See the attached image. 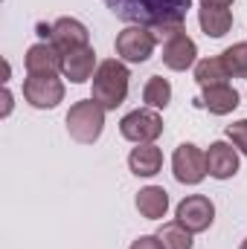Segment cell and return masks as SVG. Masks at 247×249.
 I'll list each match as a JSON object with an SVG mask.
<instances>
[{
  "instance_id": "obj_23",
  "label": "cell",
  "mask_w": 247,
  "mask_h": 249,
  "mask_svg": "<svg viewBox=\"0 0 247 249\" xmlns=\"http://www.w3.org/2000/svg\"><path fill=\"white\" fill-rule=\"evenodd\" d=\"M3 102H6V105H3V116H9V113H12V90H9V87L3 90Z\"/></svg>"
},
{
  "instance_id": "obj_16",
  "label": "cell",
  "mask_w": 247,
  "mask_h": 249,
  "mask_svg": "<svg viewBox=\"0 0 247 249\" xmlns=\"http://www.w3.org/2000/svg\"><path fill=\"white\" fill-rule=\"evenodd\" d=\"M198 23H201V32L206 38H224L233 29V12L227 6H201Z\"/></svg>"
},
{
  "instance_id": "obj_25",
  "label": "cell",
  "mask_w": 247,
  "mask_h": 249,
  "mask_svg": "<svg viewBox=\"0 0 247 249\" xmlns=\"http://www.w3.org/2000/svg\"><path fill=\"white\" fill-rule=\"evenodd\" d=\"M239 249H247V238H245V241H242V247H239Z\"/></svg>"
},
{
  "instance_id": "obj_11",
  "label": "cell",
  "mask_w": 247,
  "mask_h": 249,
  "mask_svg": "<svg viewBox=\"0 0 247 249\" xmlns=\"http://www.w3.org/2000/svg\"><path fill=\"white\" fill-rule=\"evenodd\" d=\"M50 41L62 50V55H64V53L90 47V32H87V26H84L82 20H76V18H59V20L53 23Z\"/></svg>"
},
{
  "instance_id": "obj_9",
  "label": "cell",
  "mask_w": 247,
  "mask_h": 249,
  "mask_svg": "<svg viewBox=\"0 0 247 249\" xmlns=\"http://www.w3.org/2000/svg\"><path fill=\"white\" fill-rule=\"evenodd\" d=\"M62 64H64V55L53 41H38L23 55L26 75H59L62 72Z\"/></svg>"
},
{
  "instance_id": "obj_19",
  "label": "cell",
  "mask_w": 247,
  "mask_h": 249,
  "mask_svg": "<svg viewBox=\"0 0 247 249\" xmlns=\"http://www.w3.org/2000/svg\"><path fill=\"white\" fill-rule=\"evenodd\" d=\"M154 235L160 238L163 249H192L195 247V235L186 226H181L178 220H166Z\"/></svg>"
},
{
  "instance_id": "obj_8",
  "label": "cell",
  "mask_w": 247,
  "mask_h": 249,
  "mask_svg": "<svg viewBox=\"0 0 247 249\" xmlns=\"http://www.w3.org/2000/svg\"><path fill=\"white\" fill-rule=\"evenodd\" d=\"M239 165H242V160H239V151L233 142L218 139L206 148V174L212 180H233L239 174Z\"/></svg>"
},
{
  "instance_id": "obj_1",
  "label": "cell",
  "mask_w": 247,
  "mask_h": 249,
  "mask_svg": "<svg viewBox=\"0 0 247 249\" xmlns=\"http://www.w3.org/2000/svg\"><path fill=\"white\" fill-rule=\"evenodd\" d=\"M128 87H131V72L125 61L120 58H105L96 67V75H93V90H90V99L99 102L105 110H117L128 99Z\"/></svg>"
},
{
  "instance_id": "obj_7",
  "label": "cell",
  "mask_w": 247,
  "mask_h": 249,
  "mask_svg": "<svg viewBox=\"0 0 247 249\" xmlns=\"http://www.w3.org/2000/svg\"><path fill=\"white\" fill-rule=\"evenodd\" d=\"M175 220L181 226H186L192 235H201V232H206L215 223V203L206 194H189V197H184L178 203Z\"/></svg>"
},
{
  "instance_id": "obj_24",
  "label": "cell",
  "mask_w": 247,
  "mask_h": 249,
  "mask_svg": "<svg viewBox=\"0 0 247 249\" xmlns=\"http://www.w3.org/2000/svg\"><path fill=\"white\" fill-rule=\"evenodd\" d=\"M198 3H201V6H227V9H230L236 0H198Z\"/></svg>"
},
{
  "instance_id": "obj_18",
  "label": "cell",
  "mask_w": 247,
  "mask_h": 249,
  "mask_svg": "<svg viewBox=\"0 0 247 249\" xmlns=\"http://www.w3.org/2000/svg\"><path fill=\"white\" fill-rule=\"evenodd\" d=\"M143 102H145V107H151V110H166L169 102H172V84H169V78L151 75V78L145 81V87H143Z\"/></svg>"
},
{
  "instance_id": "obj_13",
  "label": "cell",
  "mask_w": 247,
  "mask_h": 249,
  "mask_svg": "<svg viewBox=\"0 0 247 249\" xmlns=\"http://www.w3.org/2000/svg\"><path fill=\"white\" fill-rule=\"evenodd\" d=\"M201 105L212 113V116H227L242 105V96L233 84H215V87H204L201 90Z\"/></svg>"
},
{
  "instance_id": "obj_15",
  "label": "cell",
  "mask_w": 247,
  "mask_h": 249,
  "mask_svg": "<svg viewBox=\"0 0 247 249\" xmlns=\"http://www.w3.org/2000/svg\"><path fill=\"white\" fill-rule=\"evenodd\" d=\"M128 168H131V174H137V177H154V174H160V168H163V151H160L154 142L137 145V148H131V154H128Z\"/></svg>"
},
{
  "instance_id": "obj_12",
  "label": "cell",
  "mask_w": 247,
  "mask_h": 249,
  "mask_svg": "<svg viewBox=\"0 0 247 249\" xmlns=\"http://www.w3.org/2000/svg\"><path fill=\"white\" fill-rule=\"evenodd\" d=\"M96 50L93 47H82L73 53H64V64H62V75L70 84H84L96 75Z\"/></svg>"
},
{
  "instance_id": "obj_14",
  "label": "cell",
  "mask_w": 247,
  "mask_h": 249,
  "mask_svg": "<svg viewBox=\"0 0 247 249\" xmlns=\"http://www.w3.org/2000/svg\"><path fill=\"white\" fill-rule=\"evenodd\" d=\"M134 206L145 220H163L169 212V191L163 186H145L137 191Z\"/></svg>"
},
{
  "instance_id": "obj_2",
  "label": "cell",
  "mask_w": 247,
  "mask_h": 249,
  "mask_svg": "<svg viewBox=\"0 0 247 249\" xmlns=\"http://www.w3.org/2000/svg\"><path fill=\"white\" fill-rule=\"evenodd\" d=\"M105 107L99 105V102H93V99H82V102H76V105H70V110H67V133H70V139H76L79 145H93V142H99V136H102V130H105Z\"/></svg>"
},
{
  "instance_id": "obj_5",
  "label": "cell",
  "mask_w": 247,
  "mask_h": 249,
  "mask_svg": "<svg viewBox=\"0 0 247 249\" xmlns=\"http://www.w3.org/2000/svg\"><path fill=\"white\" fill-rule=\"evenodd\" d=\"M172 174L181 186H201L206 174V151H201L195 142H181L172 154Z\"/></svg>"
},
{
  "instance_id": "obj_10",
  "label": "cell",
  "mask_w": 247,
  "mask_h": 249,
  "mask_svg": "<svg viewBox=\"0 0 247 249\" xmlns=\"http://www.w3.org/2000/svg\"><path fill=\"white\" fill-rule=\"evenodd\" d=\"M163 64L175 72H184L189 67H195L198 64V44L186 32H178L175 38L163 41Z\"/></svg>"
},
{
  "instance_id": "obj_21",
  "label": "cell",
  "mask_w": 247,
  "mask_h": 249,
  "mask_svg": "<svg viewBox=\"0 0 247 249\" xmlns=\"http://www.w3.org/2000/svg\"><path fill=\"white\" fill-rule=\"evenodd\" d=\"M227 142L236 145V151L247 157V119H239V122L227 124Z\"/></svg>"
},
{
  "instance_id": "obj_17",
  "label": "cell",
  "mask_w": 247,
  "mask_h": 249,
  "mask_svg": "<svg viewBox=\"0 0 247 249\" xmlns=\"http://www.w3.org/2000/svg\"><path fill=\"white\" fill-rule=\"evenodd\" d=\"M195 81L198 87H215V84H230V72L221 61V55H212V58H201L195 64Z\"/></svg>"
},
{
  "instance_id": "obj_20",
  "label": "cell",
  "mask_w": 247,
  "mask_h": 249,
  "mask_svg": "<svg viewBox=\"0 0 247 249\" xmlns=\"http://www.w3.org/2000/svg\"><path fill=\"white\" fill-rule=\"evenodd\" d=\"M221 61L227 67L230 78H247V41L233 44L221 53Z\"/></svg>"
},
{
  "instance_id": "obj_4",
  "label": "cell",
  "mask_w": 247,
  "mask_h": 249,
  "mask_svg": "<svg viewBox=\"0 0 247 249\" xmlns=\"http://www.w3.org/2000/svg\"><path fill=\"white\" fill-rule=\"evenodd\" d=\"M120 133L134 145H148L163 136V116L151 107H137L120 119Z\"/></svg>"
},
{
  "instance_id": "obj_6",
  "label": "cell",
  "mask_w": 247,
  "mask_h": 249,
  "mask_svg": "<svg viewBox=\"0 0 247 249\" xmlns=\"http://www.w3.org/2000/svg\"><path fill=\"white\" fill-rule=\"evenodd\" d=\"M23 99L35 110H53L64 102V81L59 75H26Z\"/></svg>"
},
{
  "instance_id": "obj_3",
  "label": "cell",
  "mask_w": 247,
  "mask_h": 249,
  "mask_svg": "<svg viewBox=\"0 0 247 249\" xmlns=\"http://www.w3.org/2000/svg\"><path fill=\"white\" fill-rule=\"evenodd\" d=\"M154 47H157V38L145 23H128L125 29L117 32V41H114L117 58L125 64H145L154 55Z\"/></svg>"
},
{
  "instance_id": "obj_22",
  "label": "cell",
  "mask_w": 247,
  "mask_h": 249,
  "mask_svg": "<svg viewBox=\"0 0 247 249\" xmlns=\"http://www.w3.org/2000/svg\"><path fill=\"white\" fill-rule=\"evenodd\" d=\"M128 249H163V244H160V238H157V235H140V238H137Z\"/></svg>"
}]
</instances>
